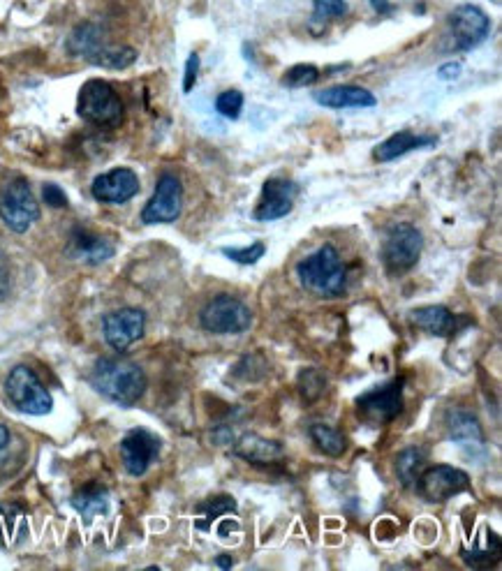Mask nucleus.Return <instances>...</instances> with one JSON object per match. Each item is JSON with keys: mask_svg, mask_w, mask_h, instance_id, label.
Here are the masks:
<instances>
[{"mask_svg": "<svg viewBox=\"0 0 502 571\" xmlns=\"http://www.w3.org/2000/svg\"><path fill=\"white\" fill-rule=\"evenodd\" d=\"M42 197H44V202L51 206V209H68V195H65V192L54 183L44 185Z\"/></svg>", "mask_w": 502, "mask_h": 571, "instance_id": "nucleus-36", "label": "nucleus"}, {"mask_svg": "<svg viewBox=\"0 0 502 571\" xmlns=\"http://www.w3.org/2000/svg\"><path fill=\"white\" fill-rule=\"evenodd\" d=\"M299 283L320 299H336L348 287V266L334 246H322L297 264Z\"/></svg>", "mask_w": 502, "mask_h": 571, "instance_id": "nucleus-2", "label": "nucleus"}, {"mask_svg": "<svg viewBox=\"0 0 502 571\" xmlns=\"http://www.w3.org/2000/svg\"><path fill=\"white\" fill-rule=\"evenodd\" d=\"M461 70H463V65L459 63V61H449V63H445L442 65V68L438 70V77L442 79V81H452V79H459V74H461Z\"/></svg>", "mask_w": 502, "mask_h": 571, "instance_id": "nucleus-38", "label": "nucleus"}, {"mask_svg": "<svg viewBox=\"0 0 502 571\" xmlns=\"http://www.w3.org/2000/svg\"><path fill=\"white\" fill-rule=\"evenodd\" d=\"M447 433L456 447H459L468 458H484L486 456V440L484 430L479 426L475 414L465 410L449 412Z\"/></svg>", "mask_w": 502, "mask_h": 571, "instance_id": "nucleus-14", "label": "nucleus"}, {"mask_svg": "<svg viewBox=\"0 0 502 571\" xmlns=\"http://www.w3.org/2000/svg\"><path fill=\"white\" fill-rule=\"evenodd\" d=\"M308 435H310V440H313L315 447L327 456L338 458V456L345 454V449H348V437H345L341 430L334 428V426L313 424L308 428Z\"/></svg>", "mask_w": 502, "mask_h": 571, "instance_id": "nucleus-25", "label": "nucleus"}, {"mask_svg": "<svg viewBox=\"0 0 502 571\" xmlns=\"http://www.w3.org/2000/svg\"><path fill=\"white\" fill-rule=\"evenodd\" d=\"M371 5H373L375 10H378V12H387L389 0H371Z\"/></svg>", "mask_w": 502, "mask_h": 571, "instance_id": "nucleus-41", "label": "nucleus"}, {"mask_svg": "<svg viewBox=\"0 0 502 571\" xmlns=\"http://www.w3.org/2000/svg\"><path fill=\"white\" fill-rule=\"evenodd\" d=\"M26 535L24 509L17 504H0V546L19 544Z\"/></svg>", "mask_w": 502, "mask_h": 571, "instance_id": "nucleus-24", "label": "nucleus"}, {"mask_svg": "<svg viewBox=\"0 0 502 571\" xmlns=\"http://www.w3.org/2000/svg\"><path fill=\"white\" fill-rule=\"evenodd\" d=\"M424 250V236L410 222H398L389 227L382 243V262L389 273H405L419 262Z\"/></svg>", "mask_w": 502, "mask_h": 571, "instance_id": "nucleus-7", "label": "nucleus"}, {"mask_svg": "<svg viewBox=\"0 0 502 571\" xmlns=\"http://www.w3.org/2000/svg\"><path fill=\"white\" fill-rule=\"evenodd\" d=\"M438 144V139L428 137V135H415L410 130H401L396 135H391L389 139H385L378 148L373 151V158L380 162H391L396 158H403L410 151H419V148H428Z\"/></svg>", "mask_w": 502, "mask_h": 571, "instance_id": "nucleus-20", "label": "nucleus"}, {"mask_svg": "<svg viewBox=\"0 0 502 571\" xmlns=\"http://www.w3.org/2000/svg\"><path fill=\"white\" fill-rule=\"evenodd\" d=\"M93 389L112 403L132 407L146 391V375L139 363L125 357H105L91 370Z\"/></svg>", "mask_w": 502, "mask_h": 571, "instance_id": "nucleus-1", "label": "nucleus"}, {"mask_svg": "<svg viewBox=\"0 0 502 571\" xmlns=\"http://www.w3.org/2000/svg\"><path fill=\"white\" fill-rule=\"evenodd\" d=\"M264 361L262 354H248V357H243L239 363H236V368H234V375L239 377V380H250V382H257V380H262V375L264 373L267 375L269 373V363L267 366H260L257 368V363Z\"/></svg>", "mask_w": 502, "mask_h": 571, "instance_id": "nucleus-33", "label": "nucleus"}, {"mask_svg": "<svg viewBox=\"0 0 502 571\" xmlns=\"http://www.w3.org/2000/svg\"><path fill=\"white\" fill-rule=\"evenodd\" d=\"M137 61V51L130 47H105L93 58V65L109 70H123Z\"/></svg>", "mask_w": 502, "mask_h": 571, "instance_id": "nucleus-28", "label": "nucleus"}, {"mask_svg": "<svg viewBox=\"0 0 502 571\" xmlns=\"http://www.w3.org/2000/svg\"><path fill=\"white\" fill-rule=\"evenodd\" d=\"M403 377L391 380L382 387L366 391L364 396L357 398L359 417L371 426H382L394 421L403 412Z\"/></svg>", "mask_w": 502, "mask_h": 571, "instance_id": "nucleus-8", "label": "nucleus"}, {"mask_svg": "<svg viewBox=\"0 0 502 571\" xmlns=\"http://www.w3.org/2000/svg\"><path fill=\"white\" fill-rule=\"evenodd\" d=\"M216 109L220 116L230 118V121H236V118L241 116V109H243V93L241 91H225L218 95L216 100Z\"/></svg>", "mask_w": 502, "mask_h": 571, "instance_id": "nucleus-35", "label": "nucleus"}, {"mask_svg": "<svg viewBox=\"0 0 502 571\" xmlns=\"http://www.w3.org/2000/svg\"><path fill=\"white\" fill-rule=\"evenodd\" d=\"M197 514H204V521L197 523L199 530H209L213 521H218L220 516L236 514V500L232 495H216V498H206L202 504L195 507Z\"/></svg>", "mask_w": 502, "mask_h": 571, "instance_id": "nucleus-27", "label": "nucleus"}, {"mask_svg": "<svg viewBox=\"0 0 502 571\" xmlns=\"http://www.w3.org/2000/svg\"><path fill=\"white\" fill-rule=\"evenodd\" d=\"M114 243L109 239H102V236H93L88 232H75L70 241V255L79 259V262H86V264H102L107 262V259L114 257Z\"/></svg>", "mask_w": 502, "mask_h": 571, "instance_id": "nucleus-21", "label": "nucleus"}, {"mask_svg": "<svg viewBox=\"0 0 502 571\" xmlns=\"http://www.w3.org/2000/svg\"><path fill=\"white\" fill-rule=\"evenodd\" d=\"M299 391L306 400L320 398L324 391H327V377L322 375V370L317 368H304L299 373Z\"/></svg>", "mask_w": 502, "mask_h": 571, "instance_id": "nucleus-30", "label": "nucleus"}, {"mask_svg": "<svg viewBox=\"0 0 502 571\" xmlns=\"http://www.w3.org/2000/svg\"><path fill=\"white\" fill-rule=\"evenodd\" d=\"M77 111L88 123L100 125V128H116L123 123L125 107L112 84L102 79H91L81 86Z\"/></svg>", "mask_w": 502, "mask_h": 571, "instance_id": "nucleus-3", "label": "nucleus"}, {"mask_svg": "<svg viewBox=\"0 0 502 571\" xmlns=\"http://www.w3.org/2000/svg\"><path fill=\"white\" fill-rule=\"evenodd\" d=\"M264 252H267V246H264L262 241H255L253 246H246V248H223L225 257H230L232 262L243 264V266L257 264L264 257Z\"/></svg>", "mask_w": 502, "mask_h": 571, "instance_id": "nucleus-32", "label": "nucleus"}, {"mask_svg": "<svg viewBox=\"0 0 502 571\" xmlns=\"http://www.w3.org/2000/svg\"><path fill=\"white\" fill-rule=\"evenodd\" d=\"M410 322L431 336L447 338L459 329V317L452 315V310L445 306H424L415 308L410 313Z\"/></svg>", "mask_w": 502, "mask_h": 571, "instance_id": "nucleus-19", "label": "nucleus"}, {"mask_svg": "<svg viewBox=\"0 0 502 571\" xmlns=\"http://www.w3.org/2000/svg\"><path fill=\"white\" fill-rule=\"evenodd\" d=\"M491 33V19L482 7L459 5L449 14V40L454 51H470Z\"/></svg>", "mask_w": 502, "mask_h": 571, "instance_id": "nucleus-9", "label": "nucleus"}, {"mask_svg": "<svg viewBox=\"0 0 502 571\" xmlns=\"http://www.w3.org/2000/svg\"><path fill=\"white\" fill-rule=\"evenodd\" d=\"M5 393L10 398V403L17 407L19 412L33 414V417H42L49 414L54 407V398L47 391V387L40 382V377L33 373L28 366L12 368V373L7 375Z\"/></svg>", "mask_w": 502, "mask_h": 571, "instance_id": "nucleus-6", "label": "nucleus"}, {"mask_svg": "<svg viewBox=\"0 0 502 571\" xmlns=\"http://www.w3.org/2000/svg\"><path fill=\"white\" fill-rule=\"evenodd\" d=\"M183 211V185L174 174H162L155 185L153 197L142 211L146 225H167L174 222Z\"/></svg>", "mask_w": 502, "mask_h": 571, "instance_id": "nucleus-11", "label": "nucleus"}, {"mask_svg": "<svg viewBox=\"0 0 502 571\" xmlns=\"http://www.w3.org/2000/svg\"><path fill=\"white\" fill-rule=\"evenodd\" d=\"M160 454V437L151 430L135 428L123 437L121 442V461L123 467L132 477H142L149 470L151 463Z\"/></svg>", "mask_w": 502, "mask_h": 571, "instance_id": "nucleus-13", "label": "nucleus"}, {"mask_svg": "<svg viewBox=\"0 0 502 571\" xmlns=\"http://www.w3.org/2000/svg\"><path fill=\"white\" fill-rule=\"evenodd\" d=\"M415 484L419 498L431 504H440L452 500L454 495L468 491L470 477L463 470H459V467L435 465L419 474Z\"/></svg>", "mask_w": 502, "mask_h": 571, "instance_id": "nucleus-10", "label": "nucleus"}, {"mask_svg": "<svg viewBox=\"0 0 502 571\" xmlns=\"http://www.w3.org/2000/svg\"><path fill=\"white\" fill-rule=\"evenodd\" d=\"M146 315L139 308H121L109 313L102 320V333H105L107 345L116 352H125L144 336Z\"/></svg>", "mask_w": 502, "mask_h": 571, "instance_id": "nucleus-12", "label": "nucleus"}, {"mask_svg": "<svg viewBox=\"0 0 502 571\" xmlns=\"http://www.w3.org/2000/svg\"><path fill=\"white\" fill-rule=\"evenodd\" d=\"M299 195L297 183L287 179H269L262 188L260 204L255 209V220L271 222L285 218L294 209V199Z\"/></svg>", "mask_w": 502, "mask_h": 571, "instance_id": "nucleus-15", "label": "nucleus"}, {"mask_svg": "<svg viewBox=\"0 0 502 571\" xmlns=\"http://www.w3.org/2000/svg\"><path fill=\"white\" fill-rule=\"evenodd\" d=\"M72 507H75L86 521L95 516H102L109 511V491L100 484L81 486L79 491L72 495Z\"/></svg>", "mask_w": 502, "mask_h": 571, "instance_id": "nucleus-22", "label": "nucleus"}, {"mask_svg": "<svg viewBox=\"0 0 502 571\" xmlns=\"http://www.w3.org/2000/svg\"><path fill=\"white\" fill-rule=\"evenodd\" d=\"M105 47L107 44H105V40H102L100 28L95 24H81L68 40L70 54L86 58L88 63H93V58L98 56Z\"/></svg>", "mask_w": 502, "mask_h": 571, "instance_id": "nucleus-23", "label": "nucleus"}, {"mask_svg": "<svg viewBox=\"0 0 502 571\" xmlns=\"http://www.w3.org/2000/svg\"><path fill=\"white\" fill-rule=\"evenodd\" d=\"M426 465V451L422 447H408L396 456V474L403 486H412Z\"/></svg>", "mask_w": 502, "mask_h": 571, "instance_id": "nucleus-26", "label": "nucleus"}, {"mask_svg": "<svg viewBox=\"0 0 502 571\" xmlns=\"http://www.w3.org/2000/svg\"><path fill=\"white\" fill-rule=\"evenodd\" d=\"M232 454L236 458H241V461L253 463V465H271V463L280 461V458L285 456V451L283 447H280V442H273V440H267V437L248 433V435H241L239 440L234 442Z\"/></svg>", "mask_w": 502, "mask_h": 571, "instance_id": "nucleus-17", "label": "nucleus"}, {"mask_svg": "<svg viewBox=\"0 0 502 571\" xmlns=\"http://www.w3.org/2000/svg\"><path fill=\"white\" fill-rule=\"evenodd\" d=\"M199 322H202V329L213 333V336H239V333L250 329L253 313L236 296L220 294L206 303Z\"/></svg>", "mask_w": 502, "mask_h": 571, "instance_id": "nucleus-4", "label": "nucleus"}, {"mask_svg": "<svg viewBox=\"0 0 502 571\" xmlns=\"http://www.w3.org/2000/svg\"><path fill=\"white\" fill-rule=\"evenodd\" d=\"M461 555L472 567H482V565L489 567L491 562L500 560V539L491 532L489 539H486V546H475L472 551H463Z\"/></svg>", "mask_w": 502, "mask_h": 571, "instance_id": "nucleus-29", "label": "nucleus"}, {"mask_svg": "<svg viewBox=\"0 0 502 571\" xmlns=\"http://www.w3.org/2000/svg\"><path fill=\"white\" fill-rule=\"evenodd\" d=\"M7 444H10V430L0 421V451H5Z\"/></svg>", "mask_w": 502, "mask_h": 571, "instance_id": "nucleus-39", "label": "nucleus"}, {"mask_svg": "<svg viewBox=\"0 0 502 571\" xmlns=\"http://www.w3.org/2000/svg\"><path fill=\"white\" fill-rule=\"evenodd\" d=\"M348 14V3L345 0H313V21L338 19Z\"/></svg>", "mask_w": 502, "mask_h": 571, "instance_id": "nucleus-34", "label": "nucleus"}, {"mask_svg": "<svg viewBox=\"0 0 502 571\" xmlns=\"http://www.w3.org/2000/svg\"><path fill=\"white\" fill-rule=\"evenodd\" d=\"M317 79H320V70L315 65H294V68L285 72L283 84L290 88H306L313 86Z\"/></svg>", "mask_w": 502, "mask_h": 571, "instance_id": "nucleus-31", "label": "nucleus"}, {"mask_svg": "<svg viewBox=\"0 0 502 571\" xmlns=\"http://www.w3.org/2000/svg\"><path fill=\"white\" fill-rule=\"evenodd\" d=\"M197 74H199V56L190 54L188 61H186V77H183V91H186V93L193 91V86H195V81H197Z\"/></svg>", "mask_w": 502, "mask_h": 571, "instance_id": "nucleus-37", "label": "nucleus"}, {"mask_svg": "<svg viewBox=\"0 0 502 571\" xmlns=\"http://www.w3.org/2000/svg\"><path fill=\"white\" fill-rule=\"evenodd\" d=\"M216 565L223 567V569H230L234 565V558H232L230 553H223V555H218V558H216Z\"/></svg>", "mask_w": 502, "mask_h": 571, "instance_id": "nucleus-40", "label": "nucleus"}, {"mask_svg": "<svg viewBox=\"0 0 502 571\" xmlns=\"http://www.w3.org/2000/svg\"><path fill=\"white\" fill-rule=\"evenodd\" d=\"M93 197L102 204H125L139 192V176L132 169H112L91 185Z\"/></svg>", "mask_w": 502, "mask_h": 571, "instance_id": "nucleus-16", "label": "nucleus"}, {"mask_svg": "<svg viewBox=\"0 0 502 571\" xmlns=\"http://www.w3.org/2000/svg\"><path fill=\"white\" fill-rule=\"evenodd\" d=\"M313 100L327 109H366L378 105L375 95L361 86L327 88V91L313 93Z\"/></svg>", "mask_w": 502, "mask_h": 571, "instance_id": "nucleus-18", "label": "nucleus"}, {"mask_svg": "<svg viewBox=\"0 0 502 571\" xmlns=\"http://www.w3.org/2000/svg\"><path fill=\"white\" fill-rule=\"evenodd\" d=\"M0 220L14 234L28 232L40 220V204L26 179H14L0 192Z\"/></svg>", "mask_w": 502, "mask_h": 571, "instance_id": "nucleus-5", "label": "nucleus"}]
</instances>
